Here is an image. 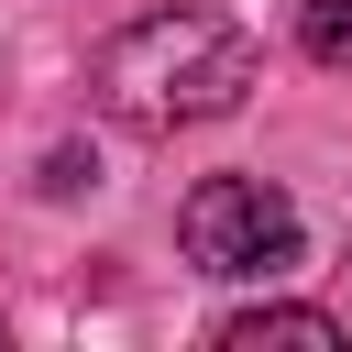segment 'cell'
I'll use <instances>...</instances> for the list:
<instances>
[{
	"instance_id": "obj_1",
	"label": "cell",
	"mask_w": 352,
	"mask_h": 352,
	"mask_svg": "<svg viewBox=\"0 0 352 352\" xmlns=\"http://www.w3.org/2000/svg\"><path fill=\"white\" fill-rule=\"evenodd\" d=\"M253 66L264 55H253V33L231 11H143L88 55V99L110 121H132V132H187V121L242 110Z\"/></svg>"
},
{
	"instance_id": "obj_2",
	"label": "cell",
	"mask_w": 352,
	"mask_h": 352,
	"mask_svg": "<svg viewBox=\"0 0 352 352\" xmlns=\"http://www.w3.org/2000/svg\"><path fill=\"white\" fill-rule=\"evenodd\" d=\"M176 242L198 275H275V264H297V198L264 176H198L176 209Z\"/></svg>"
},
{
	"instance_id": "obj_3",
	"label": "cell",
	"mask_w": 352,
	"mask_h": 352,
	"mask_svg": "<svg viewBox=\"0 0 352 352\" xmlns=\"http://www.w3.org/2000/svg\"><path fill=\"white\" fill-rule=\"evenodd\" d=\"M264 341L330 352V341H341V319H330V308H231V319H220V352H264Z\"/></svg>"
},
{
	"instance_id": "obj_4",
	"label": "cell",
	"mask_w": 352,
	"mask_h": 352,
	"mask_svg": "<svg viewBox=\"0 0 352 352\" xmlns=\"http://www.w3.org/2000/svg\"><path fill=\"white\" fill-rule=\"evenodd\" d=\"M297 33H308V55H319V66H341V77H352V0H308V22H297Z\"/></svg>"
}]
</instances>
